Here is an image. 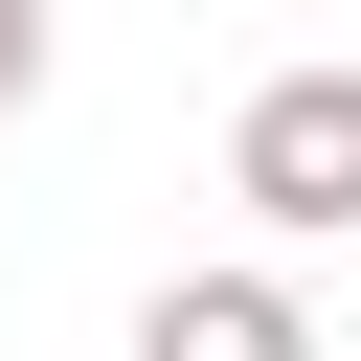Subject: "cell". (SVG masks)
I'll use <instances>...</instances> for the list:
<instances>
[{
  "instance_id": "obj_1",
  "label": "cell",
  "mask_w": 361,
  "mask_h": 361,
  "mask_svg": "<svg viewBox=\"0 0 361 361\" xmlns=\"http://www.w3.org/2000/svg\"><path fill=\"white\" fill-rule=\"evenodd\" d=\"M226 180H248V226H361V68H271L248 113H226Z\"/></svg>"
},
{
  "instance_id": "obj_2",
  "label": "cell",
  "mask_w": 361,
  "mask_h": 361,
  "mask_svg": "<svg viewBox=\"0 0 361 361\" xmlns=\"http://www.w3.org/2000/svg\"><path fill=\"white\" fill-rule=\"evenodd\" d=\"M135 361H316V293L293 271H158L135 293Z\"/></svg>"
},
{
  "instance_id": "obj_3",
  "label": "cell",
  "mask_w": 361,
  "mask_h": 361,
  "mask_svg": "<svg viewBox=\"0 0 361 361\" xmlns=\"http://www.w3.org/2000/svg\"><path fill=\"white\" fill-rule=\"evenodd\" d=\"M45 45H68V23H45V0H0V113L45 90Z\"/></svg>"
}]
</instances>
